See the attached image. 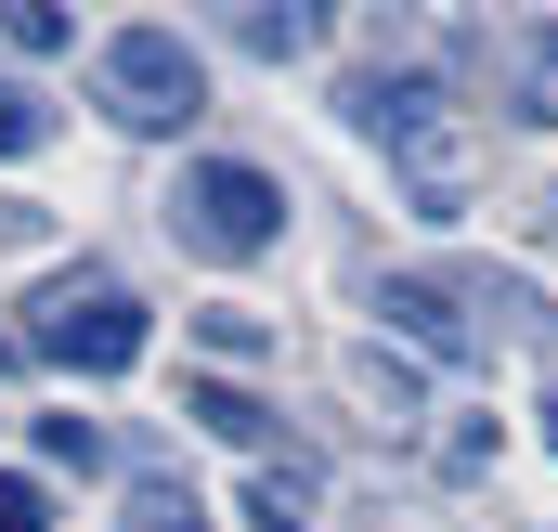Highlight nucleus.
<instances>
[{
	"label": "nucleus",
	"mask_w": 558,
	"mask_h": 532,
	"mask_svg": "<svg viewBox=\"0 0 558 532\" xmlns=\"http://www.w3.org/2000/svg\"><path fill=\"white\" fill-rule=\"evenodd\" d=\"M0 532H52V494H39V481H13V468H0Z\"/></svg>",
	"instance_id": "15"
},
{
	"label": "nucleus",
	"mask_w": 558,
	"mask_h": 532,
	"mask_svg": "<svg viewBox=\"0 0 558 532\" xmlns=\"http://www.w3.org/2000/svg\"><path fill=\"white\" fill-rule=\"evenodd\" d=\"M351 390H364V402H390V415H416V377H403L390 351H351Z\"/></svg>",
	"instance_id": "14"
},
{
	"label": "nucleus",
	"mask_w": 558,
	"mask_h": 532,
	"mask_svg": "<svg viewBox=\"0 0 558 532\" xmlns=\"http://www.w3.org/2000/svg\"><path fill=\"white\" fill-rule=\"evenodd\" d=\"M169 234L195 247V261H274L286 247V182L274 169H247V156H195L182 182H169Z\"/></svg>",
	"instance_id": "2"
},
{
	"label": "nucleus",
	"mask_w": 558,
	"mask_h": 532,
	"mask_svg": "<svg viewBox=\"0 0 558 532\" xmlns=\"http://www.w3.org/2000/svg\"><path fill=\"white\" fill-rule=\"evenodd\" d=\"M118 532H208V494L195 481H131V520Z\"/></svg>",
	"instance_id": "7"
},
{
	"label": "nucleus",
	"mask_w": 558,
	"mask_h": 532,
	"mask_svg": "<svg viewBox=\"0 0 558 532\" xmlns=\"http://www.w3.org/2000/svg\"><path fill=\"white\" fill-rule=\"evenodd\" d=\"M234 39L260 52V65H286V52H312V13L286 0V13H234Z\"/></svg>",
	"instance_id": "10"
},
{
	"label": "nucleus",
	"mask_w": 558,
	"mask_h": 532,
	"mask_svg": "<svg viewBox=\"0 0 558 532\" xmlns=\"http://www.w3.org/2000/svg\"><path fill=\"white\" fill-rule=\"evenodd\" d=\"M39 468H105V428L92 415H39Z\"/></svg>",
	"instance_id": "12"
},
{
	"label": "nucleus",
	"mask_w": 558,
	"mask_h": 532,
	"mask_svg": "<svg viewBox=\"0 0 558 532\" xmlns=\"http://www.w3.org/2000/svg\"><path fill=\"white\" fill-rule=\"evenodd\" d=\"M507 92H520L533 131H558V13H520L507 26Z\"/></svg>",
	"instance_id": "6"
},
{
	"label": "nucleus",
	"mask_w": 558,
	"mask_h": 532,
	"mask_svg": "<svg viewBox=\"0 0 558 532\" xmlns=\"http://www.w3.org/2000/svg\"><path fill=\"white\" fill-rule=\"evenodd\" d=\"M92 105H105L118 131H182V118L208 105V65H195L182 26H118V39L92 52Z\"/></svg>",
	"instance_id": "4"
},
{
	"label": "nucleus",
	"mask_w": 558,
	"mask_h": 532,
	"mask_svg": "<svg viewBox=\"0 0 558 532\" xmlns=\"http://www.w3.org/2000/svg\"><path fill=\"white\" fill-rule=\"evenodd\" d=\"M39 143H52V105L26 78H0V156H39Z\"/></svg>",
	"instance_id": "11"
},
{
	"label": "nucleus",
	"mask_w": 558,
	"mask_h": 532,
	"mask_svg": "<svg viewBox=\"0 0 558 532\" xmlns=\"http://www.w3.org/2000/svg\"><path fill=\"white\" fill-rule=\"evenodd\" d=\"M195 338H208L221 364H260V351H274V325H260V312H234V299H208V312H195Z\"/></svg>",
	"instance_id": "9"
},
{
	"label": "nucleus",
	"mask_w": 558,
	"mask_h": 532,
	"mask_svg": "<svg viewBox=\"0 0 558 532\" xmlns=\"http://www.w3.org/2000/svg\"><path fill=\"white\" fill-rule=\"evenodd\" d=\"M546 208H558V195H546Z\"/></svg>",
	"instance_id": "18"
},
{
	"label": "nucleus",
	"mask_w": 558,
	"mask_h": 532,
	"mask_svg": "<svg viewBox=\"0 0 558 532\" xmlns=\"http://www.w3.org/2000/svg\"><path fill=\"white\" fill-rule=\"evenodd\" d=\"M13 364H26V338H13V325H0V377H13Z\"/></svg>",
	"instance_id": "16"
},
{
	"label": "nucleus",
	"mask_w": 558,
	"mask_h": 532,
	"mask_svg": "<svg viewBox=\"0 0 558 532\" xmlns=\"http://www.w3.org/2000/svg\"><path fill=\"white\" fill-rule=\"evenodd\" d=\"M546 442H558V402H546Z\"/></svg>",
	"instance_id": "17"
},
{
	"label": "nucleus",
	"mask_w": 558,
	"mask_h": 532,
	"mask_svg": "<svg viewBox=\"0 0 558 532\" xmlns=\"http://www.w3.org/2000/svg\"><path fill=\"white\" fill-rule=\"evenodd\" d=\"M338 105H351V131L403 169L416 221H468V195H481V131H468V105H454L441 78H351Z\"/></svg>",
	"instance_id": "1"
},
{
	"label": "nucleus",
	"mask_w": 558,
	"mask_h": 532,
	"mask_svg": "<svg viewBox=\"0 0 558 532\" xmlns=\"http://www.w3.org/2000/svg\"><path fill=\"white\" fill-rule=\"evenodd\" d=\"M143 338H156V312H143L118 273H65V286H39V312H26V351H39V364H78V377H131Z\"/></svg>",
	"instance_id": "3"
},
{
	"label": "nucleus",
	"mask_w": 558,
	"mask_h": 532,
	"mask_svg": "<svg viewBox=\"0 0 558 532\" xmlns=\"http://www.w3.org/2000/svg\"><path fill=\"white\" fill-rule=\"evenodd\" d=\"M0 39H13V52H65V39H78V26H65V13H52V0H13V13H0Z\"/></svg>",
	"instance_id": "13"
},
{
	"label": "nucleus",
	"mask_w": 558,
	"mask_h": 532,
	"mask_svg": "<svg viewBox=\"0 0 558 532\" xmlns=\"http://www.w3.org/2000/svg\"><path fill=\"white\" fill-rule=\"evenodd\" d=\"M377 312L416 338L428 364H481V325L454 312V286H428V273H390V286H377Z\"/></svg>",
	"instance_id": "5"
},
{
	"label": "nucleus",
	"mask_w": 558,
	"mask_h": 532,
	"mask_svg": "<svg viewBox=\"0 0 558 532\" xmlns=\"http://www.w3.org/2000/svg\"><path fill=\"white\" fill-rule=\"evenodd\" d=\"M182 415H195V428H221V442H260V428H274L234 377H195V390H182Z\"/></svg>",
	"instance_id": "8"
}]
</instances>
